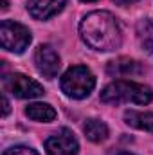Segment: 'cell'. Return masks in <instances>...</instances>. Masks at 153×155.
Returning <instances> with one entry per match:
<instances>
[{"instance_id":"obj_3","label":"cell","mask_w":153,"mask_h":155,"mask_svg":"<svg viewBox=\"0 0 153 155\" xmlns=\"http://www.w3.org/2000/svg\"><path fill=\"white\" fill-rule=\"evenodd\" d=\"M94 87H96V78L83 65L70 67L61 78V90L74 99L86 97L94 90Z\"/></svg>"},{"instance_id":"obj_17","label":"cell","mask_w":153,"mask_h":155,"mask_svg":"<svg viewBox=\"0 0 153 155\" xmlns=\"http://www.w3.org/2000/svg\"><path fill=\"white\" fill-rule=\"evenodd\" d=\"M119 155H133V153H128V152H121Z\"/></svg>"},{"instance_id":"obj_12","label":"cell","mask_w":153,"mask_h":155,"mask_svg":"<svg viewBox=\"0 0 153 155\" xmlns=\"http://www.w3.org/2000/svg\"><path fill=\"white\" fill-rule=\"evenodd\" d=\"M137 35L142 49L153 54V18H144L137 25Z\"/></svg>"},{"instance_id":"obj_13","label":"cell","mask_w":153,"mask_h":155,"mask_svg":"<svg viewBox=\"0 0 153 155\" xmlns=\"http://www.w3.org/2000/svg\"><path fill=\"white\" fill-rule=\"evenodd\" d=\"M85 134L92 143H101L108 137V128L103 121L97 119H88L85 123Z\"/></svg>"},{"instance_id":"obj_2","label":"cell","mask_w":153,"mask_h":155,"mask_svg":"<svg viewBox=\"0 0 153 155\" xmlns=\"http://www.w3.org/2000/svg\"><path fill=\"white\" fill-rule=\"evenodd\" d=\"M153 99L151 90L144 85L133 83V81H114L101 92V101L105 103H137V105H148Z\"/></svg>"},{"instance_id":"obj_9","label":"cell","mask_w":153,"mask_h":155,"mask_svg":"<svg viewBox=\"0 0 153 155\" xmlns=\"http://www.w3.org/2000/svg\"><path fill=\"white\" fill-rule=\"evenodd\" d=\"M108 74L115 78H128V76H139L142 72V67L130 60V58H119V60H114L108 63Z\"/></svg>"},{"instance_id":"obj_10","label":"cell","mask_w":153,"mask_h":155,"mask_svg":"<svg viewBox=\"0 0 153 155\" xmlns=\"http://www.w3.org/2000/svg\"><path fill=\"white\" fill-rule=\"evenodd\" d=\"M124 119L130 126L144 130V132H153V114L151 112H135L130 110L124 114Z\"/></svg>"},{"instance_id":"obj_15","label":"cell","mask_w":153,"mask_h":155,"mask_svg":"<svg viewBox=\"0 0 153 155\" xmlns=\"http://www.w3.org/2000/svg\"><path fill=\"white\" fill-rule=\"evenodd\" d=\"M9 114V101H7V97L4 96V116H7Z\"/></svg>"},{"instance_id":"obj_8","label":"cell","mask_w":153,"mask_h":155,"mask_svg":"<svg viewBox=\"0 0 153 155\" xmlns=\"http://www.w3.org/2000/svg\"><path fill=\"white\" fill-rule=\"evenodd\" d=\"M67 0H29V13L36 20H47L63 9Z\"/></svg>"},{"instance_id":"obj_4","label":"cell","mask_w":153,"mask_h":155,"mask_svg":"<svg viewBox=\"0 0 153 155\" xmlns=\"http://www.w3.org/2000/svg\"><path fill=\"white\" fill-rule=\"evenodd\" d=\"M0 43L5 51L11 52H24L27 45L31 43V33L25 25L13 22V20H2L0 24Z\"/></svg>"},{"instance_id":"obj_19","label":"cell","mask_w":153,"mask_h":155,"mask_svg":"<svg viewBox=\"0 0 153 155\" xmlns=\"http://www.w3.org/2000/svg\"><path fill=\"white\" fill-rule=\"evenodd\" d=\"M126 2H135V0H126Z\"/></svg>"},{"instance_id":"obj_1","label":"cell","mask_w":153,"mask_h":155,"mask_svg":"<svg viewBox=\"0 0 153 155\" xmlns=\"http://www.w3.org/2000/svg\"><path fill=\"white\" fill-rule=\"evenodd\" d=\"M83 41L96 51H115L121 45V29L114 16L106 11H96L83 18L79 25Z\"/></svg>"},{"instance_id":"obj_7","label":"cell","mask_w":153,"mask_h":155,"mask_svg":"<svg viewBox=\"0 0 153 155\" xmlns=\"http://www.w3.org/2000/svg\"><path fill=\"white\" fill-rule=\"evenodd\" d=\"M34 63H36V69L40 74L49 79H52L60 71V56L50 45H40L36 49Z\"/></svg>"},{"instance_id":"obj_16","label":"cell","mask_w":153,"mask_h":155,"mask_svg":"<svg viewBox=\"0 0 153 155\" xmlns=\"http://www.w3.org/2000/svg\"><path fill=\"white\" fill-rule=\"evenodd\" d=\"M2 9H7V0H2Z\"/></svg>"},{"instance_id":"obj_11","label":"cell","mask_w":153,"mask_h":155,"mask_svg":"<svg viewBox=\"0 0 153 155\" xmlns=\"http://www.w3.org/2000/svg\"><path fill=\"white\" fill-rule=\"evenodd\" d=\"M25 116L33 121H43V123H49L56 117V112L50 105L47 103H33L25 108Z\"/></svg>"},{"instance_id":"obj_5","label":"cell","mask_w":153,"mask_h":155,"mask_svg":"<svg viewBox=\"0 0 153 155\" xmlns=\"http://www.w3.org/2000/svg\"><path fill=\"white\" fill-rule=\"evenodd\" d=\"M4 88L7 92H11L13 96L22 97V99L38 97V96L43 94V87L38 81L24 76V74H9V76H5L4 78Z\"/></svg>"},{"instance_id":"obj_14","label":"cell","mask_w":153,"mask_h":155,"mask_svg":"<svg viewBox=\"0 0 153 155\" xmlns=\"http://www.w3.org/2000/svg\"><path fill=\"white\" fill-rule=\"evenodd\" d=\"M4 155H38V153L33 148H27V146H15V148L5 150Z\"/></svg>"},{"instance_id":"obj_6","label":"cell","mask_w":153,"mask_h":155,"mask_svg":"<svg viewBox=\"0 0 153 155\" xmlns=\"http://www.w3.org/2000/svg\"><path fill=\"white\" fill-rule=\"evenodd\" d=\"M77 139L67 128L58 130L45 141V150L49 155H76L77 153Z\"/></svg>"},{"instance_id":"obj_18","label":"cell","mask_w":153,"mask_h":155,"mask_svg":"<svg viewBox=\"0 0 153 155\" xmlns=\"http://www.w3.org/2000/svg\"><path fill=\"white\" fill-rule=\"evenodd\" d=\"M83 2H96V0H83Z\"/></svg>"}]
</instances>
